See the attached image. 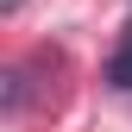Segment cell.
Segmentation results:
<instances>
[{
    "label": "cell",
    "mask_w": 132,
    "mask_h": 132,
    "mask_svg": "<svg viewBox=\"0 0 132 132\" xmlns=\"http://www.w3.org/2000/svg\"><path fill=\"white\" fill-rule=\"evenodd\" d=\"M25 101H31V76L25 69H6V76H0V107H6V113H25Z\"/></svg>",
    "instance_id": "1"
},
{
    "label": "cell",
    "mask_w": 132,
    "mask_h": 132,
    "mask_svg": "<svg viewBox=\"0 0 132 132\" xmlns=\"http://www.w3.org/2000/svg\"><path fill=\"white\" fill-rule=\"evenodd\" d=\"M107 88H120V94L132 88V31L113 44V57H107Z\"/></svg>",
    "instance_id": "2"
},
{
    "label": "cell",
    "mask_w": 132,
    "mask_h": 132,
    "mask_svg": "<svg viewBox=\"0 0 132 132\" xmlns=\"http://www.w3.org/2000/svg\"><path fill=\"white\" fill-rule=\"evenodd\" d=\"M19 6H25V0H0V13H6V19H13V13H19Z\"/></svg>",
    "instance_id": "3"
}]
</instances>
